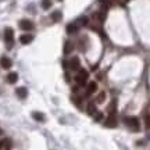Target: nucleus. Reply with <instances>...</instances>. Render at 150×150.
Segmentation results:
<instances>
[{
    "label": "nucleus",
    "instance_id": "412c9836",
    "mask_svg": "<svg viewBox=\"0 0 150 150\" xmlns=\"http://www.w3.org/2000/svg\"><path fill=\"white\" fill-rule=\"evenodd\" d=\"M144 125H146V129H150V115L149 114L144 117Z\"/></svg>",
    "mask_w": 150,
    "mask_h": 150
},
{
    "label": "nucleus",
    "instance_id": "aec40b11",
    "mask_svg": "<svg viewBox=\"0 0 150 150\" xmlns=\"http://www.w3.org/2000/svg\"><path fill=\"white\" fill-rule=\"evenodd\" d=\"M93 117H94V121H96V122H100V121L103 119V114L97 111V112H96V114L93 115Z\"/></svg>",
    "mask_w": 150,
    "mask_h": 150
},
{
    "label": "nucleus",
    "instance_id": "9b49d317",
    "mask_svg": "<svg viewBox=\"0 0 150 150\" xmlns=\"http://www.w3.org/2000/svg\"><path fill=\"white\" fill-rule=\"evenodd\" d=\"M96 90H97V83H96V82H90L86 86V94H92V93H94Z\"/></svg>",
    "mask_w": 150,
    "mask_h": 150
},
{
    "label": "nucleus",
    "instance_id": "20e7f679",
    "mask_svg": "<svg viewBox=\"0 0 150 150\" xmlns=\"http://www.w3.org/2000/svg\"><path fill=\"white\" fill-rule=\"evenodd\" d=\"M19 28H21V29H24V31H31L32 28H33V22L29 21V19L24 18V19H21V21H19Z\"/></svg>",
    "mask_w": 150,
    "mask_h": 150
},
{
    "label": "nucleus",
    "instance_id": "0eeeda50",
    "mask_svg": "<svg viewBox=\"0 0 150 150\" xmlns=\"http://www.w3.org/2000/svg\"><path fill=\"white\" fill-rule=\"evenodd\" d=\"M15 94L18 96L19 99H25L26 96H28V89L24 86H21V88H17L15 89Z\"/></svg>",
    "mask_w": 150,
    "mask_h": 150
},
{
    "label": "nucleus",
    "instance_id": "f03ea898",
    "mask_svg": "<svg viewBox=\"0 0 150 150\" xmlns=\"http://www.w3.org/2000/svg\"><path fill=\"white\" fill-rule=\"evenodd\" d=\"M4 40H6L7 47L11 49L12 43H14V31H12V28H6L4 29Z\"/></svg>",
    "mask_w": 150,
    "mask_h": 150
},
{
    "label": "nucleus",
    "instance_id": "9d476101",
    "mask_svg": "<svg viewBox=\"0 0 150 150\" xmlns=\"http://www.w3.org/2000/svg\"><path fill=\"white\" fill-rule=\"evenodd\" d=\"M61 17H63V14L60 10H56V11H53L50 14V18H51V21H54V22H58L61 19Z\"/></svg>",
    "mask_w": 150,
    "mask_h": 150
},
{
    "label": "nucleus",
    "instance_id": "5701e85b",
    "mask_svg": "<svg viewBox=\"0 0 150 150\" xmlns=\"http://www.w3.org/2000/svg\"><path fill=\"white\" fill-rule=\"evenodd\" d=\"M0 133H1V129H0Z\"/></svg>",
    "mask_w": 150,
    "mask_h": 150
},
{
    "label": "nucleus",
    "instance_id": "a211bd4d",
    "mask_svg": "<svg viewBox=\"0 0 150 150\" xmlns=\"http://www.w3.org/2000/svg\"><path fill=\"white\" fill-rule=\"evenodd\" d=\"M104 100H106V93H104V92H100L99 94H97V97H96V103H103V101H104Z\"/></svg>",
    "mask_w": 150,
    "mask_h": 150
},
{
    "label": "nucleus",
    "instance_id": "4468645a",
    "mask_svg": "<svg viewBox=\"0 0 150 150\" xmlns=\"http://www.w3.org/2000/svg\"><path fill=\"white\" fill-rule=\"evenodd\" d=\"M78 25H76V22H71V24H68L67 25V32L68 33H75V32L78 31Z\"/></svg>",
    "mask_w": 150,
    "mask_h": 150
},
{
    "label": "nucleus",
    "instance_id": "6e6552de",
    "mask_svg": "<svg viewBox=\"0 0 150 150\" xmlns=\"http://www.w3.org/2000/svg\"><path fill=\"white\" fill-rule=\"evenodd\" d=\"M68 64H69V68L71 69H79V65H81L78 57H72V58L68 61Z\"/></svg>",
    "mask_w": 150,
    "mask_h": 150
},
{
    "label": "nucleus",
    "instance_id": "2eb2a0df",
    "mask_svg": "<svg viewBox=\"0 0 150 150\" xmlns=\"http://www.w3.org/2000/svg\"><path fill=\"white\" fill-rule=\"evenodd\" d=\"M72 51V42L71 40H67L64 43V54H69Z\"/></svg>",
    "mask_w": 150,
    "mask_h": 150
},
{
    "label": "nucleus",
    "instance_id": "ddd939ff",
    "mask_svg": "<svg viewBox=\"0 0 150 150\" xmlns=\"http://www.w3.org/2000/svg\"><path fill=\"white\" fill-rule=\"evenodd\" d=\"M32 118L39 121V122H43L44 121V114H42V112H39V111H33L32 112Z\"/></svg>",
    "mask_w": 150,
    "mask_h": 150
},
{
    "label": "nucleus",
    "instance_id": "7ed1b4c3",
    "mask_svg": "<svg viewBox=\"0 0 150 150\" xmlns=\"http://www.w3.org/2000/svg\"><path fill=\"white\" fill-rule=\"evenodd\" d=\"M88 76H89V74H88L86 69H79V72L75 75V82H76L79 86H83V83L86 82Z\"/></svg>",
    "mask_w": 150,
    "mask_h": 150
},
{
    "label": "nucleus",
    "instance_id": "f8f14e48",
    "mask_svg": "<svg viewBox=\"0 0 150 150\" xmlns=\"http://www.w3.org/2000/svg\"><path fill=\"white\" fill-rule=\"evenodd\" d=\"M17 81H18V74L17 72H10L7 75V82L8 83H15Z\"/></svg>",
    "mask_w": 150,
    "mask_h": 150
},
{
    "label": "nucleus",
    "instance_id": "423d86ee",
    "mask_svg": "<svg viewBox=\"0 0 150 150\" xmlns=\"http://www.w3.org/2000/svg\"><path fill=\"white\" fill-rule=\"evenodd\" d=\"M0 65H1V68H4V69H8L12 65V63H11V60L8 58V57H6V56H3L1 58H0Z\"/></svg>",
    "mask_w": 150,
    "mask_h": 150
},
{
    "label": "nucleus",
    "instance_id": "f257e3e1",
    "mask_svg": "<svg viewBox=\"0 0 150 150\" xmlns=\"http://www.w3.org/2000/svg\"><path fill=\"white\" fill-rule=\"evenodd\" d=\"M125 124H126V126L129 129H132V131H135V132H138L140 129V122H139V119L136 117H126L125 118Z\"/></svg>",
    "mask_w": 150,
    "mask_h": 150
},
{
    "label": "nucleus",
    "instance_id": "39448f33",
    "mask_svg": "<svg viewBox=\"0 0 150 150\" xmlns=\"http://www.w3.org/2000/svg\"><path fill=\"white\" fill-rule=\"evenodd\" d=\"M104 126H107V128H115V126H117V119H115V117H114L112 114L108 115V118H107L106 122H104Z\"/></svg>",
    "mask_w": 150,
    "mask_h": 150
},
{
    "label": "nucleus",
    "instance_id": "4be33fe9",
    "mask_svg": "<svg viewBox=\"0 0 150 150\" xmlns=\"http://www.w3.org/2000/svg\"><path fill=\"white\" fill-rule=\"evenodd\" d=\"M7 142H8V139H3V140H0V149H1V147H3Z\"/></svg>",
    "mask_w": 150,
    "mask_h": 150
},
{
    "label": "nucleus",
    "instance_id": "dca6fc26",
    "mask_svg": "<svg viewBox=\"0 0 150 150\" xmlns=\"http://www.w3.org/2000/svg\"><path fill=\"white\" fill-rule=\"evenodd\" d=\"M86 111H88V114H90V115H94V114L97 112V108L94 106V103H89V104H88Z\"/></svg>",
    "mask_w": 150,
    "mask_h": 150
},
{
    "label": "nucleus",
    "instance_id": "6ab92c4d",
    "mask_svg": "<svg viewBox=\"0 0 150 150\" xmlns=\"http://www.w3.org/2000/svg\"><path fill=\"white\" fill-rule=\"evenodd\" d=\"M51 7V0H42V8L43 10H49Z\"/></svg>",
    "mask_w": 150,
    "mask_h": 150
},
{
    "label": "nucleus",
    "instance_id": "f3484780",
    "mask_svg": "<svg viewBox=\"0 0 150 150\" xmlns=\"http://www.w3.org/2000/svg\"><path fill=\"white\" fill-rule=\"evenodd\" d=\"M75 22H76V25H78V26H85V25L89 22V19H88V17H79V18L76 19Z\"/></svg>",
    "mask_w": 150,
    "mask_h": 150
},
{
    "label": "nucleus",
    "instance_id": "1a4fd4ad",
    "mask_svg": "<svg viewBox=\"0 0 150 150\" xmlns=\"http://www.w3.org/2000/svg\"><path fill=\"white\" fill-rule=\"evenodd\" d=\"M32 40H33V36L29 35V33H25V35H21V36H19V42H21L22 44L31 43Z\"/></svg>",
    "mask_w": 150,
    "mask_h": 150
}]
</instances>
